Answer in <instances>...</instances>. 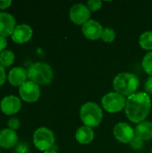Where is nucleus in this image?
<instances>
[{"label": "nucleus", "instance_id": "4be33fe9", "mask_svg": "<svg viewBox=\"0 0 152 153\" xmlns=\"http://www.w3.org/2000/svg\"><path fill=\"white\" fill-rule=\"evenodd\" d=\"M102 5V2L101 1H98V0H90L87 2V7L89 8L90 11L95 12L99 9L101 8Z\"/></svg>", "mask_w": 152, "mask_h": 153}, {"label": "nucleus", "instance_id": "5701e85b", "mask_svg": "<svg viewBox=\"0 0 152 153\" xmlns=\"http://www.w3.org/2000/svg\"><path fill=\"white\" fill-rule=\"evenodd\" d=\"M29 145L25 142H20L15 145L14 153H28Z\"/></svg>", "mask_w": 152, "mask_h": 153}, {"label": "nucleus", "instance_id": "aec40b11", "mask_svg": "<svg viewBox=\"0 0 152 153\" xmlns=\"http://www.w3.org/2000/svg\"><path fill=\"white\" fill-rule=\"evenodd\" d=\"M142 67L144 71L152 77V51L149 52L142 60Z\"/></svg>", "mask_w": 152, "mask_h": 153}, {"label": "nucleus", "instance_id": "c85d7f7f", "mask_svg": "<svg viewBox=\"0 0 152 153\" xmlns=\"http://www.w3.org/2000/svg\"><path fill=\"white\" fill-rule=\"evenodd\" d=\"M12 4L11 0H0V9H5Z\"/></svg>", "mask_w": 152, "mask_h": 153}, {"label": "nucleus", "instance_id": "f03ea898", "mask_svg": "<svg viewBox=\"0 0 152 153\" xmlns=\"http://www.w3.org/2000/svg\"><path fill=\"white\" fill-rule=\"evenodd\" d=\"M139 84L138 77L130 73H121L117 74L113 81V87L116 92L128 97L135 93Z\"/></svg>", "mask_w": 152, "mask_h": 153}, {"label": "nucleus", "instance_id": "6ab92c4d", "mask_svg": "<svg viewBox=\"0 0 152 153\" xmlns=\"http://www.w3.org/2000/svg\"><path fill=\"white\" fill-rule=\"evenodd\" d=\"M140 45L143 49L152 50V31H146L140 37Z\"/></svg>", "mask_w": 152, "mask_h": 153}, {"label": "nucleus", "instance_id": "39448f33", "mask_svg": "<svg viewBox=\"0 0 152 153\" xmlns=\"http://www.w3.org/2000/svg\"><path fill=\"white\" fill-rule=\"evenodd\" d=\"M33 143L39 151L47 152L55 143V136L51 130L47 127L38 128L33 134Z\"/></svg>", "mask_w": 152, "mask_h": 153}, {"label": "nucleus", "instance_id": "4468645a", "mask_svg": "<svg viewBox=\"0 0 152 153\" xmlns=\"http://www.w3.org/2000/svg\"><path fill=\"white\" fill-rule=\"evenodd\" d=\"M27 77L28 71L22 66L12 68L8 74V81L13 86H21L27 81Z\"/></svg>", "mask_w": 152, "mask_h": 153}, {"label": "nucleus", "instance_id": "dca6fc26", "mask_svg": "<svg viewBox=\"0 0 152 153\" xmlns=\"http://www.w3.org/2000/svg\"><path fill=\"white\" fill-rule=\"evenodd\" d=\"M135 136L142 141H149L152 139V123L150 121H142L139 123L135 129Z\"/></svg>", "mask_w": 152, "mask_h": 153}, {"label": "nucleus", "instance_id": "a211bd4d", "mask_svg": "<svg viewBox=\"0 0 152 153\" xmlns=\"http://www.w3.org/2000/svg\"><path fill=\"white\" fill-rule=\"evenodd\" d=\"M15 59L14 53L10 49H4L0 53V64L4 66H10Z\"/></svg>", "mask_w": 152, "mask_h": 153}, {"label": "nucleus", "instance_id": "a878e982", "mask_svg": "<svg viewBox=\"0 0 152 153\" xmlns=\"http://www.w3.org/2000/svg\"><path fill=\"white\" fill-rule=\"evenodd\" d=\"M6 79V74H5V69L4 67L0 64V86L3 85L5 82Z\"/></svg>", "mask_w": 152, "mask_h": 153}, {"label": "nucleus", "instance_id": "c756f323", "mask_svg": "<svg viewBox=\"0 0 152 153\" xmlns=\"http://www.w3.org/2000/svg\"><path fill=\"white\" fill-rule=\"evenodd\" d=\"M44 153H57L55 150H52V149H50V150H48V151H47V152H45Z\"/></svg>", "mask_w": 152, "mask_h": 153}, {"label": "nucleus", "instance_id": "f3484780", "mask_svg": "<svg viewBox=\"0 0 152 153\" xmlns=\"http://www.w3.org/2000/svg\"><path fill=\"white\" fill-rule=\"evenodd\" d=\"M76 140L81 144H89L94 139V131L91 127L83 126L76 131Z\"/></svg>", "mask_w": 152, "mask_h": 153}, {"label": "nucleus", "instance_id": "20e7f679", "mask_svg": "<svg viewBox=\"0 0 152 153\" xmlns=\"http://www.w3.org/2000/svg\"><path fill=\"white\" fill-rule=\"evenodd\" d=\"M80 117L86 126L95 127L101 123L103 114L98 104L94 102H87L81 108Z\"/></svg>", "mask_w": 152, "mask_h": 153}, {"label": "nucleus", "instance_id": "412c9836", "mask_svg": "<svg viewBox=\"0 0 152 153\" xmlns=\"http://www.w3.org/2000/svg\"><path fill=\"white\" fill-rule=\"evenodd\" d=\"M115 38H116V32L111 28H106L103 30L101 39L104 42L110 43V42L114 41Z\"/></svg>", "mask_w": 152, "mask_h": 153}, {"label": "nucleus", "instance_id": "1a4fd4ad", "mask_svg": "<svg viewBox=\"0 0 152 153\" xmlns=\"http://www.w3.org/2000/svg\"><path fill=\"white\" fill-rule=\"evenodd\" d=\"M114 136L123 143H129L135 137V132L126 123H118L114 127Z\"/></svg>", "mask_w": 152, "mask_h": 153}, {"label": "nucleus", "instance_id": "9b49d317", "mask_svg": "<svg viewBox=\"0 0 152 153\" xmlns=\"http://www.w3.org/2000/svg\"><path fill=\"white\" fill-rule=\"evenodd\" d=\"M15 27L13 15L6 12H0V36L6 38L12 35Z\"/></svg>", "mask_w": 152, "mask_h": 153}, {"label": "nucleus", "instance_id": "bb28decb", "mask_svg": "<svg viewBox=\"0 0 152 153\" xmlns=\"http://www.w3.org/2000/svg\"><path fill=\"white\" fill-rule=\"evenodd\" d=\"M145 91L146 92L150 93V94H152V77L151 76L150 78H148V80L146 81L145 82Z\"/></svg>", "mask_w": 152, "mask_h": 153}, {"label": "nucleus", "instance_id": "7c9ffc66", "mask_svg": "<svg viewBox=\"0 0 152 153\" xmlns=\"http://www.w3.org/2000/svg\"><path fill=\"white\" fill-rule=\"evenodd\" d=\"M0 153H1V152H0Z\"/></svg>", "mask_w": 152, "mask_h": 153}, {"label": "nucleus", "instance_id": "ddd939ff", "mask_svg": "<svg viewBox=\"0 0 152 153\" xmlns=\"http://www.w3.org/2000/svg\"><path fill=\"white\" fill-rule=\"evenodd\" d=\"M31 36H32V29L30 28V26L22 23L17 25L14 28L13 32L12 34V39L18 44H22L29 41Z\"/></svg>", "mask_w": 152, "mask_h": 153}, {"label": "nucleus", "instance_id": "423d86ee", "mask_svg": "<svg viewBox=\"0 0 152 153\" xmlns=\"http://www.w3.org/2000/svg\"><path fill=\"white\" fill-rule=\"evenodd\" d=\"M101 103L108 112L116 113L125 108L126 100L125 99V96L117 92H109L102 98Z\"/></svg>", "mask_w": 152, "mask_h": 153}, {"label": "nucleus", "instance_id": "f257e3e1", "mask_svg": "<svg viewBox=\"0 0 152 153\" xmlns=\"http://www.w3.org/2000/svg\"><path fill=\"white\" fill-rule=\"evenodd\" d=\"M151 108L150 96L144 92H137L128 97L125 104V114L133 123L145 121Z\"/></svg>", "mask_w": 152, "mask_h": 153}, {"label": "nucleus", "instance_id": "7ed1b4c3", "mask_svg": "<svg viewBox=\"0 0 152 153\" xmlns=\"http://www.w3.org/2000/svg\"><path fill=\"white\" fill-rule=\"evenodd\" d=\"M28 71V77L30 81L39 84H47L53 79V71L51 67L43 62H37L32 64Z\"/></svg>", "mask_w": 152, "mask_h": 153}, {"label": "nucleus", "instance_id": "393cba45", "mask_svg": "<svg viewBox=\"0 0 152 153\" xmlns=\"http://www.w3.org/2000/svg\"><path fill=\"white\" fill-rule=\"evenodd\" d=\"M130 143H131V145H132L133 148H135V149H140V148L142 147V141L140 138H138L137 136H135Z\"/></svg>", "mask_w": 152, "mask_h": 153}, {"label": "nucleus", "instance_id": "b1692460", "mask_svg": "<svg viewBox=\"0 0 152 153\" xmlns=\"http://www.w3.org/2000/svg\"><path fill=\"white\" fill-rule=\"evenodd\" d=\"M7 125H8V128H9V129L15 131V130H17V129L20 127L21 123H20V120H19L18 118H16V117H12V118L9 119Z\"/></svg>", "mask_w": 152, "mask_h": 153}, {"label": "nucleus", "instance_id": "6e6552de", "mask_svg": "<svg viewBox=\"0 0 152 153\" xmlns=\"http://www.w3.org/2000/svg\"><path fill=\"white\" fill-rule=\"evenodd\" d=\"M90 17V11L82 4H76L70 9V18L75 24H84Z\"/></svg>", "mask_w": 152, "mask_h": 153}, {"label": "nucleus", "instance_id": "f8f14e48", "mask_svg": "<svg viewBox=\"0 0 152 153\" xmlns=\"http://www.w3.org/2000/svg\"><path fill=\"white\" fill-rule=\"evenodd\" d=\"M103 27L101 24L95 20H89L82 25V30L83 35L90 39H99L101 38L103 32Z\"/></svg>", "mask_w": 152, "mask_h": 153}, {"label": "nucleus", "instance_id": "cd10ccee", "mask_svg": "<svg viewBox=\"0 0 152 153\" xmlns=\"http://www.w3.org/2000/svg\"><path fill=\"white\" fill-rule=\"evenodd\" d=\"M6 45H7L6 38L5 37H3V36H0V53L4 50Z\"/></svg>", "mask_w": 152, "mask_h": 153}, {"label": "nucleus", "instance_id": "9d476101", "mask_svg": "<svg viewBox=\"0 0 152 153\" xmlns=\"http://www.w3.org/2000/svg\"><path fill=\"white\" fill-rule=\"evenodd\" d=\"M22 107L21 100L14 95H8L4 97L0 101V108L5 115L16 114Z\"/></svg>", "mask_w": 152, "mask_h": 153}, {"label": "nucleus", "instance_id": "2eb2a0df", "mask_svg": "<svg viewBox=\"0 0 152 153\" xmlns=\"http://www.w3.org/2000/svg\"><path fill=\"white\" fill-rule=\"evenodd\" d=\"M18 143V135L15 131L4 128L0 131V147L10 149Z\"/></svg>", "mask_w": 152, "mask_h": 153}, {"label": "nucleus", "instance_id": "0eeeda50", "mask_svg": "<svg viewBox=\"0 0 152 153\" xmlns=\"http://www.w3.org/2000/svg\"><path fill=\"white\" fill-rule=\"evenodd\" d=\"M19 94L24 101L32 103L37 101L40 97V89L37 83L26 81L19 87Z\"/></svg>", "mask_w": 152, "mask_h": 153}]
</instances>
